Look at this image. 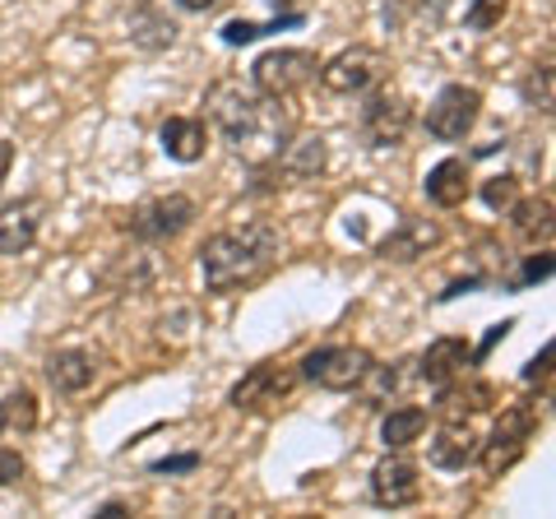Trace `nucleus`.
<instances>
[{"mask_svg": "<svg viewBox=\"0 0 556 519\" xmlns=\"http://www.w3.org/2000/svg\"><path fill=\"white\" fill-rule=\"evenodd\" d=\"M278 260V232L274 223L255 218L247 228L232 232H214L200 246V274L208 292H232L241 283H255L260 274Z\"/></svg>", "mask_w": 556, "mask_h": 519, "instance_id": "f257e3e1", "label": "nucleus"}, {"mask_svg": "<svg viewBox=\"0 0 556 519\" xmlns=\"http://www.w3.org/2000/svg\"><path fill=\"white\" fill-rule=\"evenodd\" d=\"M292 135H298V121H292L288 98H260L251 121L237 135H228V144H232V153L247 167L265 172V167H274L278 159H283V149H288Z\"/></svg>", "mask_w": 556, "mask_h": 519, "instance_id": "f03ea898", "label": "nucleus"}, {"mask_svg": "<svg viewBox=\"0 0 556 519\" xmlns=\"http://www.w3.org/2000/svg\"><path fill=\"white\" fill-rule=\"evenodd\" d=\"M376 367V357L367 349H357V343H329V349H311L302 357V367L298 376L311 380V385H320V390H362L367 385V371Z\"/></svg>", "mask_w": 556, "mask_h": 519, "instance_id": "7ed1b4c3", "label": "nucleus"}, {"mask_svg": "<svg viewBox=\"0 0 556 519\" xmlns=\"http://www.w3.org/2000/svg\"><path fill=\"white\" fill-rule=\"evenodd\" d=\"M320 61L316 51H302V47H278V51H265L255 65H251V84L260 98H292L298 89H306L316 79Z\"/></svg>", "mask_w": 556, "mask_h": 519, "instance_id": "20e7f679", "label": "nucleus"}, {"mask_svg": "<svg viewBox=\"0 0 556 519\" xmlns=\"http://www.w3.org/2000/svg\"><path fill=\"white\" fill-rule=\"evenodd\" d=\"M190 223H195V200L190 195H159V200L135 204L121 228H126L135 241H144V246H159V241L181 237Z\"/></svg>", "mask_w": 556, "mask_h": 519, "instance_id": "39448f33", "label": "nucleus"}, {"mask_svg": "<svg viewBox=\"0 0 556 519\" xmlns=\"http://www.w3.org/2000/svg\"><path fill=\"white\" fill-rule=\"evenodd\" d=\"M482 116V93L468 84H445L427 107V135L441 144H459Z\"/></svg>", "mask_w": 556, "mask_h": 519, "instance_id": "423d86ee", "label": "nucleus"}, {"mask_svg": "<svg viewBox=\"0 0 556 519\" xmlns=\"http://www.w3.org/2000/svg\"><path fill=\"white\" fill-rule=\"evenodd\" d=\"M413 126V102L394 89H367V107H362V140L371 149H394Z\"/></svg>", "mask_w": 556, "mask_h": 519, "instance_id": "0eeeda50", "label": "nucleus"}, {"mask_svg": "<svg viewBox=\"0 0 556 519\" xmlns=\"http://www.w3.org/2000/svg\"><path fill=\"white\" fill-rule=\"evenodd\" d=\"M386 71H390V61L380 56L376 47H348V51H339L334 61L320 65V84H325L329 93L353 98V93L376 89V84L386 79Z\"/></svg>", "mask_w": 556, "mask_h": 519, "instance_id": "6e6552de", "label": "nucleus"}, {"mask_svg": "<svg viewBox=\"0 0 556 519\" xmlns=\"http://www.w3.org/2000/svg\"><path fill=\"white\" fill-rule=\"evenodd\" d=\"M298 367H283V362H260V367H251L247 376L232 385L228 404L237 413H255V408H269L278 400H288L292 390H298Z\"/></svg>", "mask_w": 556, "mask_h": 519, "instance_id": "1a4fd4ad", "label": "nucleus"}, {"mask_svg": "<svg viewBox=\"0 0 556 519\" xmlns=\"http://www.w3.org/2000/svg\"><path fill=\"white\" fill-rule=\"evenodd\" d=\"M422 496V478H417V464L408 455H386L371 469V501L386 510H404Z\"/></svg>", "mask_w": 556, "mask_h": 519, "instance_id": "9d476101", "label": "nucleus"}, {"mask_svg": "<svg viewBox=\"0 0 556 519\" xmlns=\"http://www.w3.org/2000/svg\"><path fill=\"white\" fill-rule=\"evenodd\" d=\"M255 102H260V93L251 89V84H241V79H218V84H208V93H204L208 121L223 130V140L247 126L251 112H255Z\"/></svg>", "mask_w": 556, "mask_h": 519, "instance_id": "9b49d317", "label": "nucleus"}, {"mask_svg": "<svg viewBox=\"0 0 556 519\" xmlns=\"http://www.w3.org/2000/svg\"><path fill=\"white\" fill-rule=\"evenodd\" d=\"M441 223H431V218H404L399 228L380 241L376 255L380 260H394V265H413V260H422L427 251H437L441 246Z\"/></svg>", "mask_w": 556, "mask_h": 519, "instance_id": "f8f14e48", "label": "nucleus"}, {"mask_svg": "<svg viewBox=\"0 0 556 519\" xmlns=\"http://www.w3.org/2000/svg\"><path fill=\"white\" fill-rule=\"evenodd\" d=\"M42 200H10L0 204V255H24L42 228Z\"/></svg>", "mask_w": 556, "mask_h": 519, "instance_id": "ddd939ff", "label": "nucleus"}, {"mask_svg": "<svg viewBox=\"0 0 556 519\" xmlns=\"http://www.w3.org/2000/svg\"><path fill=\"white\" fill-rule=\"evenodd\" d=\"M42 376L56 394H84L98 380V353L89 349H61L42 362Z\"/></svg>", "mask_w": 556, "mask_h": 519, "instance_id": "4468645a", "label": "nucleus"}, {"mask_svg": "<svg viewBox=\"0 0 556 519\" xmlns=\"http://www.w3.org/2000/svg\"><path fill=\"white\" fill-rule=\"evenodd\" d=\"M473 362V349H468L464 339H437L431 349L417 357V380H427V385H445V380H459L464 367Z\"/></svg>", "mask_w": 556, "mask_h": 519, "instance_id": "2eb2a0df", "label": "nucleus"}, {"mask_svg": "<svg viewBox=\"0 0 556 519\" xmlns=\"http://www.w3.org/2000/svg\"><path fill=\"white\" fill-rule=\"evenodd\" d=\"M159 144L172 163H200L204 159V149H208V130H204V121L195 116H167L163 121V130H159Z\"/></svg>", "mask_w": 556, "mask_h": 519, "instance_id": "dca6fc26", "label": "nucleus"}, {"mask_svg": "<svg viewBox=\"0 0 556 519\" xmlns=\"http://www.w3.org/2000/svg\"><path fill=\"white\" fill-rule=\"evenodd\" d=\"M427 459L437 464V469H445V473H459V469H468V464L478 459V436L468 431V422H445L437 431V441L427 445Z\"/></svg>", "mask_w": 556, "mask_h": 519, "instance_id": "f3484780", "label": "nucleus"}, {"mask_svg": "<svg viewBox=\"0 0 556 519\" xmlns=\"http://www.w3.org/2000/svg\"><path fill=\"white\" fill-rule=\"evenodd\" d=\"M422 190L437 210H459V204L468 200V159H441L427 172Z\"/></svg>", "mask_w": 556, "mask_h": 519, "instance_id": "a211bd4d", "label": "nucleus"}, {"mask_svg": "<svg viewBox=\"0 0 556 519\" xmlns=\"http://www.w3.org/2000/svg\"><path fill=\"white\" fill-rule=\"evenodd\" d=\"M437 390H441L437 413H441L445 422H468V413L492 408V400H496V390L486 385V380H468V385H455V380H445V385H437Z\"/></svg>", "mask_w": 556, "mask_h": 519, "instance_id": "6ab92c4d", "label": "nucleus"}, {"mask_svg": "<svg viewBox=\"0 0 556 519\" xmlns=\"http://www.w3.org/2000/svg\"><path fill=\"white\" fill-rule=\"evenodd\" d=\"M325 163H329V149H325V140L320 135H292L288 140V149H283V167H288V177H320L325 172Z\"/></svg>", "mask_w": 556, "mask_h": 519, "instance_id": "aec40b11", "label": "nucleus"}, {"mask_svg": "<svg viewBox=\"0 0 556 519\" xmlns=\"http://www.w3.org/2000/svg\"><path fill=\"white\" fill-rule=\"evenodd\" d=\"M427 431V408H390L380 418V441L386 450H408L413 441H422Z\"/></svg>", "mask_w": 556, "mask_h": 519, "instance_id": "412c9836", "label": "nucleus"}, {"mask_svg": "<svg viewBox=\"0 0 556 519\" xmlns=\"http://www.w3.org/2000/svg\"><path fill=\"white\" fill-rule=\"evenodd\" d=\"M510 228L519 241H538V237H547L552 232V200H515L510 204Z\"/></svg>", "mask_w": 556, "mask_h": 519, "instance_id": "4be33fe9", "label": "nucleus"}, {"mask_svg": "<svg viewBox=\"0 0 556 519\" xmlns=\"http://www.w3.org/2000/svg\"><path fill=\"white\" fill-rule=\"evenodd\" d=\"M130 38H135V47H144V51H163V47L177 42V24L163 20V14H153L149 5H139L135 20H130Z\"/></svg>", "mask_w": 556, "mask_h": 519, "instance_id": "5701e85b", "label": "nucleus"}, {"mask_svg": "<svg viewBox=\"0 0 556 519\" xmlns=\"http://www.w3.org/2000/svg\"><path fill=\"white\" fill-rule=\"evenodd\" d=\"M525 445H529V436H515V431H501V427H496L492 441L478 445V459H482V469L496 478V473H506L519 455H525Z\"/></svg>", "mask_w": 556, "mask_h": 519, "instance_id": "b1692460", "label": "nucleus"}, {"mask_svg": "<svg viewBox=\"0 0 556 519\" xmlns=\"http://www.w3.org/2000/svg\"><path fill=\"white\" fill-rule=\"evenodd\" d=\"M0 427L5 431H33L38 427V394L33 390H10L5 400H0Z\"/></svg>", "mask_w": 556, "mask_h": 519, "instance_id": "393cba45", "label": "nucleus"}, {"mask_svg": "<svg viewBox=\"0 0 556 519\" xmlns=\"http://www.w3.org/2000/svg\"><path fill=\"white\" fill-rule=\"evenodd\" d=\"M515 200H519V177H515V172H501V177H486L482 181V204L492 214H506Z\"/></svg>", "mask_w": 556, "mask_h": 519, "instance_id": "a878e982", "label": "nucleus"}, {"mask_svg": "<svg viewBox=\"0 0 556 519\" xmlns=\"http://www.w3.org/2000/svg\"><path fill=\"white\" fill-rule=\"evenodd\" d=\"M283 24H302V14H278V24H247V20H232L228 28H223V42L228 47H247V42H255V38H265V33H274V28H283Z\"/></svg>", "mask_w": 556, "mask_h": 519, "instance_id": "bb28decb", "label": "nucleus"}, {"mask_svg": "<svg viewBox=\"0 0 556 519\" xmlns=\"http://www.w3.org/2000/svg\"><path fill=\"white\" fill-rule=\"evenodd\" d=\"M525 102L533 112H552V65H533L525 75Z\"/></svg>", "mask_w": 556, "mask_h": 519, "instance_id": "cd10ccee", "label": "nucleus"}, {"mask_svg": "<svg viewBox=\"0 0 556 519\" xmlns=\"http://www.w3.org/2000/svg\"><path fill=\"white\" fill-rule=\"evenodd\" d=\"M506 10H510V0H473L468 14H464V24L473 33H486V28H496L501 20H506Z\"/></svg>", "mask_w": 556, "mask_h": 519, "instance_id": "c85d7f7f", "label": "nucleus"}, {"mask_svg": "<svg viewBox=\"0 0 556 519\" xmlns=\"http://www.w3.org/2000/svg\"><path fill=\"white\" fill-rule=\"evenodd\" d=\"M28 473L24 455H14V450H0V488H10V482H20Z\"/></svg>", "mask_w": 556, "mask_h": 519, "instance_id": "c756f323", "label": "nucleus"}, {"mask_svg": "<svg viewBox=\"0 0 556 519\" xmlns=\"http://www.w3.org/2000/svg\"><path fill=\"white\" fill-rule=\"evenodd\" d=\"M547 274H552V255H529V260H525V274L515 279V288L538 283V279H547Z\"/></svg>", "mask_w": 556, "mask_h": 519, "instance_id": "7c9ffc66", "label": "nucleus"}, {"mask_svg": "<svg viewBox=\"0 0 556 519\" xmlns=\"http://www.w3.org/2000/svg\"><path fill=\"white\" fill-rule=\"evenodd\" d=\"M190 469H200V455H167L153 464V473H190Z\"/></svg>", "mask_w": 556, "mask_h": 519, "instance_id": "2f4dec72", "label": "nucleus"}, {"mask_svg": "<svg viewBox=\"0 0 556 519\" xmlns=\"http://www.w3.org/2000/svg\"><path fill=\"white\" fill-rule=\"evenodd\" d=\"M10 167H14V144H10V140H0V186L10 181Z\"/></svg>", "mask_w": 556, "mask_h": 519, "instance_id": "473e14b6", "label": "nucleus"}, {"mask_svg": "<svg viewBox=\"0 0 556 519\" xmlns=\"http://www.w3.org/2000/svg\"><path fill=\"white\" fill-rule=\"evenodd\" d=\"M547 362H552V349H543V357H533V362H529L525 380H538V376H547Z\"/></svg>", "mask_w": 556, "mask_h": 519, "instance_id": "72a5a7b5", "label": "nucleus"}, {"mask_svg": "<svg viewBox=\"0 0 556 519\" xmlns=\"http://www.w3.org/2000/svg\"><path fill=\"white\" fill-rule=\"evenodd\" d=\"M181 10H190V14H208V10H218L223 0H177Z\"/></svg>", "mask_w": 556, "mask_h": 519, "instance_id": "f704fd0d", "label": "nucleus"}, {"mask_svg": "<svg viewBox=\"0 0 556 519\" xmlns=\"http://www.w3.org/2000/svg\"><path fill=\"white\" fill-rule=\"evenodd\" d=\"M126 515H130V510H126V506H121V501H108V506H102V510H98V519H126Z\"/></svg>", "mask_w": 556, "mask_h": 519, "instance_id": "c9c22d12", "label": "nucleus"}, {"mask_svg": "<svg viewBox=\"0 0 556 519\" xmlns=\"http://www.w3.org/2000/svg\"><path fill=\"white\" fill-rule=\"evenodd\" d=\"M292 5H298V0H269V10H283V14H298Z\"/></svg>", "mask_w": 556, "mask_h": 519, "instance_id": "e433bc0d", "label": "nucleus"}, {"mask_svg": "<svg viewBox=\"0 0 556 519\" xmlns=\"http://www.w3.org/2000/svg\"><path fill=\"white\" fill-rule=\"evenodd\" d=\"M0 431H5V427H0Z\"/></svg>", "mask_w": 556, "mask_h": 519, "instance_id": "4c0bfd02", "label": "nucleus"}]
</instances>
